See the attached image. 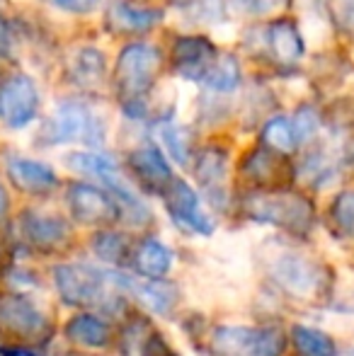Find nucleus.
<instances>
[{
	"mask_svg": "<svg viewBox=\"0 0 354 356\" xmlns=\"http://www.w3.org/2000/svg\"><path fill=\"white\" fill-rule=\"evenodd\" d=\"M129 165L138 175V179L153 189H166L172 182L170 165L166 163V158L156 145H143V148L134 150L129 155Z\"/></svg>",
	"mask_w": 354,
	"mask_h": 356,
	"instance_id": "nucleus-15",
	"label": "nucleus"
},
{
	"mask_svg": "<svg viewBox=\"0 0 354 356\" xmlns=\"http://www.w3.org/2000/svg\"><path fill=\"white\" fill-rule=\"evenodd\" d=\"M122 286H127L141 303H146L151 310L168 313L175 303V289L170 284L161 282H138V279H122Z\"/></svg>",
	"mask_w": 354,
	"mask_h": 356,
	"instance_id": "nucleus-18",
	"label": "nucleus"
},
{
	"mask_svg": "<svg viewBox=\"0 0 354 356\" xmlns=\"http://www.w3.org/2000/svg\"><path fill=\"white\" fill-rule=\"evenodd\" d=\"M223 168H226V160H223V153L216 148H209L202 153L199 158V168H197V175L204 184H214L223 177Z\"/></svg>",
	"mask_w": 354,
	"mask_h": 356,
	"instance_id": "nucleus-26",
	"label": "nucleus"
},
{
	"mask_svg": "<svg viewBox=\"0 0 354 356\" xmlns=\"http://www.w3.org/2000/svg\"><path fill=\"white\" fill-rule=\"evenodd\" d=\"M66 204L71 216L81 223H104L119 216V207L112 202V197L88 182L68 184Z\"/></svg>",
	"mask_w": 354,
	"mask_h": 356,
	"instance_id": "nucleus-6",
	"label": "nucleus"
},
{
	"mask_svg": "<svg viewBox=\"0 0 354 356\" xmlns=\"http://www.w3.org/2000/svg\"><path fill=\"white\" fill-rule=\"evenodd\" d=\"M24 42H27V24L10 15L8 10H0V66L17 68L22 61Z\"/></svg>",
	"mask_w": 354,
	"mask_h": 356,
	"instance_id": "nucleus-16",
	"label": "nucleus"
},
{
	"mask_svg": "<svg viewBox=\"0 0 354 356\" xmlns=\"http://www.w3.org/2000/svg\"><path fill=\"white\" fill-rule=\"evenodd\" d=\"M54 284H56L58 293L66 303L83 305L92 303L99 296L102 279L95 269L83 267V264H61V267L54 269Z\"/></svg>",
	"mask_w": 354,
	"mask_h": 356,
	"instance_id": "nucleus-11",
	"label": "nucleus"
},
{
	"mask_svg": "<svg viewBox=\"0 0 354 356\" xmlns=\"http://www.w3.org/2000/svg\"><path fill=\"white\" fill-rule=\"evenodd\" d=\"M267 42L277 61L282 63H296L303 56L301 34H298V27L291 19H277V22L269 24Z\"/></svg>",
	"mask_w": 354,
	"mask_h": 356,
	"instance_id": "nucleus-17",
	"label": "nucleus"
},
{
	"mask_svg": "<svg viewBox=\"0 0 354 356\" xmlns=\"http://www.w3.org/2000/svg\"><path fill=\"white\" fill-rule=\"evenodd\" d=\"M107 327L92 315H76L68 320L66 325V337L71 342L81 344V347H104L107 344Z\"/></svg>",
	"mask_w": 354,
	"mask_h": 356,
	"instance_id": "nucleus-20",
	"label": "nucleus"
},
{
	"mask_svg": "<svg viewBox=\"0 0 354 356\" xmlns=\"http://www.w3.org/2000/svg\"><path fill=\"white\" fill-rule=\"evenodd\" d=\"M277 279L293 293H308L316 286V274L308 262L298 257H287L277 264Z\"/></svg>",
	"mask_w": 354,
	"mask_h": 356,
	"instance_id": "nucleus-21",
	"label": "nucleus"
},
{
	"mask_svg": "<svg viewBox=\"0 0 354 356\" xmlns=\"http://www.w3.org/2000/svg\"><path fill=\"white\" fill-rule=\"evenodd\" d=\"M5 179L17 192L29 194V197H47L58 187V175L51 165L34 158H24V155H8L5 158Z\"/></svg>",
	"mask_w": 354,
	"mask_h": 356,
	"instance_id": "nucleus-5",
	"label": "nucleus"
},
{
	"mask_svg": "<svg viewBox=\"0 0 354 356\" xmlns=\"http://www.w3.org/2000/svg\"><path fill=\"white\" fill-rule=\"evenodd\" d=\"M95 252H97V257L107 259V262H119L124 254V250H127V245H124V240L119 238V235L114 233H102L95 238L92 243Z\"/></svg>",
	"mask_w": 354,
	"mask_h": 356,
	"instance_id": "nucleus-29",
	"label": "nucleus"
},
{
	"mask_svg": "<svg viewBox=\"0 0 354 356\" xmlns=\"http://www.w3.org/2000/svg\"><path fill=\"white\" fill-rule=\"evenodd\" d=\"M202 83L211 90H218V92H233L241 83V68H238L236 58L228 54H218L211 71L207 73Z\"/></svg>",
	"mask_w": 354,
	"mask_h": 356,
	"instance_id": "nucleus-22",
	"label": "nucleus"
},
{
	"mask_svg": "<svg viewBox=\"0 0 354 356\" xmlns=\"http://www.w3.org/2000/svg\"><path fill=\"white\" fill-rule=\"evenodd\" d=\"M325 13L342 32H354V0H323Z\"/></svg>",
	"mask_w": 354,
	"mask_h": 356,
	"instance_id": "nucleus-28",
	"label": "nucleus"
},
{
	"mask_svg": "<svg viewBox=\"0 0 354 356\" xmlns=\"http://www.w3.org/2000/svg\"><path fill=\"white\" fill-rule=\"evenodd\" d=\"M161 66L163 54L153 44H127L119 51L117 66H114V88H117L127 117H143L146 114L143 97L151 92L153 83L161 73Z\"/></svg>",
	"mask_w": 354,
	"mask_h": 356,
	"instance_id": "nucleus-1",
	"label": "nucleus"
},
{
	"mask_svg": "<svg viewBox=\"0 0 354 356\" xmlns=\"http://www.w3.org/2000/svg\"><path fill=\"white\" fill-rule=\"evenodd\" d=\"M42 117V90L32 73L10 68L0 78V129L24 131Z\"/></svg>",
	"mask_w": 354,
	"mask_h": 356,
	"instance_id": "nucleus-3",
	"label": "nucleus"
},
{
	"mask_svg": "<svg viewBox=\"0 0 354 356\" xmlns=\"http://www.w3.org/2000/svg\"><path fill=\"white\" fill-rule=\"evenodd\" d=\"M104 122L83 97H61L37 131L39 145L83 143L97 148L104 143Z\"/></svg>",
	"mask_w": 354,
	"mask_h": 356,
	"instance_id": "nucleus-2",
	"label": "nucleus"
},
{
	"mask_svg": "<svg viewBox=\"0 0 354 356\" xmlns=\"http://www.w3.org/2000/svg\"><path fill=\"white\" fill-rule=\"evenodd\" d=\"M19 233L32 248L51 252L68 240V223L58 216L39 213L34 209L19 213Z\"/></svg>",
	"mask_w": 354,
	"mask_h": 356,
	"instance_id": "nucleus-10",
	"label": "nucleus"
},
{
	"mask_svg": "<svg viewBox=\"0 0 354 356\" xmlns=\"http://www.w3.org/2000/svg\"><path fill=\"white\" fill-rule=\"evenodd\" d=\"M332 218L345 235H354V189H347L332 204Z\"/></svg>",
	"mask_w": 354,
	"mask_h": 356,
	"instance_id": "nucleus-27",
	"label": "nucleus"
},
{
	"mask_svg": "<svg viewBox=\"0 0 354 356\" xmlns=\"http://www.w3.org/2000/svg\"><path fill=\"white\" fill-rule=\"evenodd\" d=\"M291 127H293V134H296V143L308 141V138L318 131V114L313 112L311 107H301Z\"/></svg>",
	"mask_w": 354,
	"mask_h": 356,
	"instance_id": "nucleus-31",
	"label": "nucleus"
},
{
	"mask_svg": "<svg viewBox=\"0 0 354 356\" xmlns=\"http://www.w3.org/2000/svg\"><path fill=\"white\" fill-rule=\"evenodd\" d=\"M163 19V10L141 8V5L114 0L104 13V24L114 34H138L153 29Z\"/></svg>",
	"mask_w": 354,
	"mask_h": 356,
	"instance_id": "nucleus-13",
	"label": "nucleus"
},
{
	"mask_svg": "<svg viewBox=\"0 0 354 356\" xmlns=\"http://www.w3.org/2000/svg\"><path fill=\"white\" fill-rule=\"evenodd\" d=\"M0 327L22 339H37L49 327L44 315L24 296H0Z\"/></svg>",
	"mask_w": 354,
	"mask_h": 356,
	"instance_id": "nucleus-7",
	"label": "nucleus"
},
{
	"mask_svg": "<svg viewBox=\"0 0 354 356\" xmlns=\"http://www.w3.org/2000/svg\"><path fill=\"white\" fill-rule=\"evenodd\" d=\"M218 51L209 39L204 37H182L172 47V66L182 78L204 80L211 71Z\"/></svg>",
	"mask_w": 354,
	"mask_h": 356,
	"instance_id": "nucleus-8",
	"label": "nucleus"
},
{
	"mask_svg": "<svg viewBox=\"0 0 354 356\" xmlns=\"http://www.w3.org/2000/svg\"><path fill=\"white\" fill-rule=\"evenodd\" d=\"M8 213H10V192L3 179H0V220L8 218Z\"/></svg>",
	"mask_w": 354,
	"mask_h": 356,
	"instance_id": "nucleus-33",
	"label": "nucleus"
},
{
	"mask_svg": "<svg viewBox=\"0 0 354 356\" xmlns=\"http://www.w3.org/2000/svg\"><path fill=\"white\" fill-rule=\"evenodd\" d=\"M104 75H107V61H104L102 51L95 47L78 49L68 61V78L78 90L95 92L104 83Z\"/></svg>",
	"mask_w": 354,
	"mask_h": 356,
	"instance_id": "nucleus-14",
	"label": "nucleus"
},
{
	"mask_svg": "<svg viewBox=\"0 0 354 356\" xmlns=\"http://www.w3.org/2000/svg\"><path fill=\"white\" fill-rule=\"evenodd\" d=\"M250 211L260 220L293 225V228H301V225H306L308 218H311V207H308V202H303L301 197H289V194L252 199Z\"/></svg>",
	"mask_w": 354,
	"mask_h": 356,
	"instance_id": "nucleus-12",
	"label": "nucleus"
},
{
	"mask_svg": "<svg viewBox=\"0 0 354 356\" xmlns=\"http://www.w3.org/2000/svg\"><path fill=\"white\" fill-rule=\"evenodd\" d=\"M163 197H166V207L170 211L172 218L177 223L187 225V228L197 230V233L209 235L214 230V223L209 220V216H204L202 207H199V197L187 182L182 179H172L166 189H163Z\"/></svg>",
	"mask_w": 354,
	"mask_h": 356,
	"instance_id": "nucleus-9",
	"label": "nucleus"
},
{
	"mask_svg": "<svg viewBox=\"0 0 354 356\" xmlns=\"http://www.w3.org/2000/svg\"><path fill=\"white\" fill-rule=\"evenodd\" d=\"M44 3L66 15H92L102 5V0H44Z\"/></svg>",
	"mask_w": 354,
	"mask_h": 356,
	"instance_id": "nucleus-32",
	"label": "nucleus"
},
{
	"mask_svg": "<svg viewBox=\"0 0 354 356\" xmlns=\"http://www.w3.org/2000/svg\"><path fill=\"white\" fill-rule=\"evenodd\" d=\"M5 71H8V68H3V66H0V78H3V73H5Z\"/></svg>",
	"mask_w": 354,
	"mask_h": 356,
	"instance_id": "nucleus-35",
	"label": "nucleus"
},
{
	"mask_svg": "<svg viewBox=\"0 0 354 356\" xmlns=\"http://www.w3.org/2000/svg\"><path fill=\"white\" fill-rule=\"evenodd\" d=\"M161 138H163L166 148L170 150V155L177 160V163H187V145H184L182 131H179L175 124H170V122L161 124Z\"/></svg>",
	"mask_w": 354,
	"mask_h": 356,
	"instance_id": "nucleus-30",
	"label": "nucleus"
},
{
	"mask_svg": "<svg viewBox=\"0 0 354 356\" xmlns=\"http://www.w3.org/2000/svg\"><path fill=\"white\" fill-rule=\"evenodd\" d=\"M255 339H257V332L248 327H223L218 330L216 334V347L221 352H228V354H252L255 349Z\"/></svg>",
	"mask_w": 354,
	"mask_h": 356,
	"instance_id": "nucleus-25",
	"label": "nucleus"
},
{
	"mask_svg": "<svg viewBox=\"0 0 354 356\" xmlns=\"http://www.w3.org/2000/svg\"><path fill=\"white\" fill-rule=\"evenodd\" d=\"M66 165L76 172L86 175V177H95L119 199V202L127 204L131 211H143L146 213V207L138 202L136 194L129 189V184L122 179L119 175V168L109 155L95 153V150H73V153L66 155Z\"/></svg>",
	"mask_w": 354,
	"mask_h": 356,
	"instance_id": "nucleus-4",
	"label": "nucleus"
},
{
	"mask_svg": "<svg viewBox=\"0 0 354 356\" xmlns=\"http://www.w3.org/2000/svg\"><path fill=\"white\" fill-rule=\"evenodd\" d=\"M172 264V252L166 245L156 243V240H146V243L138 248L136 267L143 277L148 279H163L168 274Z\"/></svg>",
	"mask_w": 354,
	"mask_h": 356,
	"instance_id": "nucleus-19",
	"label": "nucleus"
},
{
	"mask_svg": "<svg viewBox=\"0 0 354 356\" xmlns=\"http://www.w3.org/2000/svg\"><path fill=\"white\" fill-rule=\"evenodd\" d=\"M262 141H265L269 148L279 150V153H291L293 145H296V134H293L291 122L284 117H274L272 122H267L265 129H262Z\"/></svg>",
	"mask_w": 354,
	"mask_h": 356,
	"instance_id": "nucleus-24",
	"label": "nucleus"
},
{
	"mask_svg": "<svg viewBox=\"0 0 354 356\" xmlns=\"http://www.w3.org/2000/svg\"><path fill=\"white\" fill-rule=\"evenodd\" d=\"M293 342H296L298 352L306 356H335V342L321 330L296 325L293 327Z\"/></svg>",
	"mask_w": 354,
	"mask_h": 356,
	"instance_id": "nucleus-23",
	"label": "nucleus"
},
{
	"mask_svg": "<svg viewBox=\"0 0 354 356\" xmlns=\"http://www.w3.org/2000/svg\"><path fill=\"white\" fill-rule=\"evenodd\" d=\"M0 10H8V0H0Z\"/></svg>",
	"mask_w": 354,
	"mask_h": 356,
	"instance_id": "nucleus-34",
	"label": "nucleus"
}]
</instances>
